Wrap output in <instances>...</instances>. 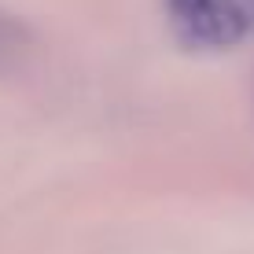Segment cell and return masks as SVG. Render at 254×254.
Instances as JSON below:
<instances>
[{
    "mask_svg": "<svg viewBox=\"0 0 254 254\" xmlns=\"http://www.w3.org/2000/svg\"><path fill=\"white\" fill-rule=\"evenodd\" d=\"M30 48H33L30 26H26L22 19H15V15L0 11V66L22 63V59L30 56Z\"/></svg>",
    "mask_w": 254,
    "mask_h": 254,
    "instance_id": "7a4b0ae2",
    "label": "cell"
},
{
    "mask_svg": "<svg viewBox=\"0 0 254 254\" xmlns=\"http://www.w3.org/2000/svg\"><path fill=\"white\" fill-rule=\"evenodd\" d=\"M166 19L188 48H232L251 26L243 0H166Z\"/></svg>",
    "mask_w": 254,
    "mask_h": 254,
    "instance_id": "6da1fadb",
    "label": "cell"
},
{
    "mask_svg": "<svg viewBox=\"0 0 254 254\" xmlns=\"http://www.w3.org/2000/svg\"><path fill=\"white\" fill-rule=\"evenodd\" d=\"M243 7H247V15H251V22H254V0H243Z\"/></svg>",
    "mask_w": 254,
    "mask_h": 254,
    "instance_id": "3957f363",
    "label": "cell"
}]
</instances>
